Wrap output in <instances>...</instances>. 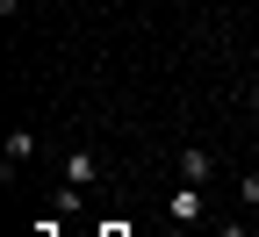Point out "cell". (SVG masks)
Instances as JSON below:
<instances>
[{
    "label": "cell",
    "instance_id": "obj_1",
    "mask_svg": "<svg viewBox=\"0 0 259 237\" xmlns=\"http://www.w3.org/2000/svg\"><path fill=\"white\" fill-rule=\"evenodd\" d=\"M36 158V129H8V144H0V165H8V180H15V165Z\"/></svg>",
    "mask_w": 259,
    "mask_h": 237
},
{
    "label": "cell",
    "instance_id": "obj_2",
    "mask_svg": "<svg viewBox=\"0 0 259 237\" xmlns=\"http://www.w3.org/2000/svg\"><path fill=\"white\" fill-rule=\"evenodd\" d=\"M94 180H101V158H94V151H72V158H65V187H94Z\"/></svg>",
    "mask_w": 259,
    "mask_h": 237
},
{
    "label": "cell",
    "instance_id": "obj_3",
    "mask_svg": "<svg viewBox=\"0 0 259 237\" xmlns=\"http://www.w3.org/2000/svg\"><path fill=\"white\" fill-rule=\"evenodd\" d=\"M166 209H173V223H202V187H194V180H180Z\"/></svg>",
    "mask_w": 259,
    "mask_h": 237
},
{
    "label": "cell",
    "instance_id": "obj_4",
    "mask_svg": "<svg viewBox=\"0 0 259 237\" xmlns=\"http://www.w3.org/2000/svg\"><path fill=\"white\" fill-rule=\"evenodd\" d=\"M180 173H187L194 187H209V173H216V158H209L202 144H187V151H180Z\"/></svg>",
    "mask_w": 259,
    "mask_h": 237
},
{
    "label": "cell",
    "instance_id": "obj_5",
    "mask_svg": "<svg viewBox=\"0 0 259 237\" xmlns=\"http://www.w3.org/2000/svg\"><path fill=\"white\" fill-rule=\"evenodd\" d=\"M245 209H259V173H245Z\"/></svg>",
    "mask_w": 259,
    "mask_h": 237
},
{
    "label": "cell",
    "instance_id": "obj_6",
    "mask_svg": "<svg viewBox=\"0 0 259 237\" xmlns=\"http://www.w3.org/2000/svg\"><path fill=\"white\" fill-rule=\"evenodd\" d=\"M252 122H259V79H252Z\"/></svg>",
    "mask_w": 259,
    "mask_h": 237
},
{
    "label": "cell",
    "instance_id": "obj_7",
    "mask_svg": "<svg viewBox=\"0 0 259 237\" xmlns=\"http://www.w3.org/2000/svg\"><path fill=\"white\" fill-rule=\"evenodd\" d=\"M101 237H122V230H115V223H108V230H101Z\"/></svg>",
    "mask_w": 259,
    "mask_h": 237
}]
</instances>
